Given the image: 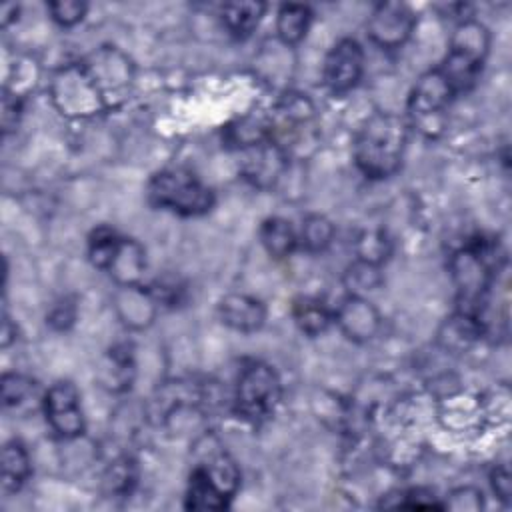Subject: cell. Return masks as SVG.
<instances>
[{
  "mask_svg": "<svg viewBox=\"0 0 512 512\" xmlns=\"http://www.w3.org/2000/svg\"><path fill=\"white\" fill-rule=\"evenodd\" d=\"M344 284L350 294L362 296L368 290H376L382 284V272L380 266L356 260L344 274Z\"/></svg>",
  "mask_w": 512,
  "mask_h": 512,
  "instance_id": "24",
  "label": "cell"
},
{
  "mask_svg": "<svg viewBox=\"0 0 512 512\" xmlns=\"http://www.w3.org/2000/svg\"><path fill=\"white\" fill-rule=\"evenodd\" d=\"M240 482L238 468L226 452L198 462L188 478L186 508L190 510H222L236 494Z\"/></svg>",
  "mask_w": 512,
  "mask_h": 512,
  "instance_id": "6",
  "label": "cell"
},
{
  "mask_svg": "<svg viewBox=\"0 0 512 512\" xmlns=\"http://www.w3.org/2000/svg\"><path fill=\"white\" fill-rule=\"evenodd\" d=\"M86 8L88 6L78 0H58V2L48 4V12H50L52 20L64 28L78 24L84 18Z\"/></svg>",
  "mask_w": 512,
  "mask_h": 512,
  "instance_id": "28",
  "label": "cell"
},
{
  "mask_svg": "<svg viewBox=\"0 0 512 512\" xmlns=\"http://www.w3.org/2000/svg\"><path fill=\"white\" fill-rule=\"evenodd\" d=\"M490 48V34L478 20H462L450 38L448 54L442 64L436 66L446 84L452 88L454 96L468 92L480 78L484 60Z\"/></svg>",
  "mask_w": 512,
  "mask_h": 512,
  "instance_id": "3",
  "label": "cell"
},
{
  "mask_svg": "<svg viewBox=\"0 0 512 512\" xmlns=\"http://www.w3.org/2000/svg\"><path fill=\"white\" fill-rule=\"evenodd\" d=\"M334 322L340 326L346 338L354 342H366L380 330L378 310L364 298L348 294L334 310Z\"/></svg>",
  "mask_w": 512,
  "mask_h": 512,
  "instance_id": "12",
  "label": "cell"
},
{
  "mask_svg": "<svg viewBox=\"0 0 512 512\" xmlns=\"http://www.w3.org/2000/svg\"><path fill=\"white\" fill-rule=\"evenodd\" d=\"M282 396V384L276 370L266 362H248L236 382L234 412L238 418L258 424L272 416Z\"/></svg>",
  "mask_w": 512,
  "mask_h": 512,
  "instance_id": "7",
  "label": "cell"
},
{
  "mask_svg": "<svg viewBox=\"0 0 512 512\" xmlns=\"http://www.w3.org/2000/svg\"><path fill=\"white\" fill-rule=\"evenodd\" d=\"M20 110H22V106H20L18 94H12V92L4 90V98H2V128H4L6 134L18 126Z\"/></svg>",
  "mask_w": 512,
  "mask_h": 512,
  "instance_id": "29",
  "label": "cell"
},
{
  "mask_svg": "<svg viewBox=\"0 0 512 512\" xmlns=\"http://www.w3.org/2000/svg\"><path fill=\"white\" fill-rule=\"evenodd\" d=\"M32 472L30 456L24 444L12 440L2 448V488L6 492H16L28 480Z\"/></svg>",
  "mask_w": 512,
  "mask_h": 512,
  "instance_id": "20",
  "label": "cell"
},
{
  "mask_svg": "<svg viewBox=\"0 0 512 512\" xmlns=\"http://www.w3.org/2000/svg\"><path fill=\"white\" fill-rule=\"evenodd\" d=\"M218 316L222 324L238 332H256L266 322L264 304L248 294H228L218 304Z\"/></svg>",
  "mask_w": 512,
  "mask_h": 512,
  "instance_id": "14",
  "label": "cell"
},
{
  "mask_svg": "<svg viewBox=\"0 0 512 512\" xmlns=\"http://www.w3.org/2000/svg\"><path fill=\"white\" fill-rule=\"evenodd\" d=\"M334 240V226L326 216L312 214L302 222L298 244L308 252H322Z\"/></svg>",
  "mask_w": 512,
  "mask_h": 512,
  "instance_id": "23",
  "label": "cell"
},
{
  "mask_svg": "<svg viewBox=\"0 0 512 512\" xmlns=\"http://www.w3.org/2000/svg\"><path fill=\"white\" fill-rule=\"evenodd\" d=\"M294 322L296 326L308 334L318 336L330 328L334 322V310H330L322 300L318 298H300L294 304Z\"/></svg>",
  "mask_w": 512,
  "mask_h": 512,
  "instance_id": "21",
  "label": "cell"
},
{
  "mask_svg": "<svg viewBox=\"0 0 512 512\" xmlns=\"http://www.w3.org/2000/svg\"><path fill=\"white\" fill-rule=\"evenodd\" d=\"M504 262V252L494 238L476 236L450 258V272L456 284L460 310L482 318V308L492 282Z\"/></svg>",
  "mask_w": 512,
  "mask_h": 512,
  "instance_id": "2",
  "label": "cell"
},
{
  "mask_svg": "<svg viewBox=\"0 0 512 512\" xmlns=\"http://www.w3.org/2000/svg\"><path fill=\"white\" fill-rule=\"evenodd\" d=\"M490 484H492V490L498 498L502 500H508L510 498V474H508V468L506 466H496L490 474Z\"/></svg>",
  "mask_w": 512,
  "mask_h": 512,
  "instance_id": "31",
  "label": "cell"
},
{
  "mask_svg": "<svg viewBox=\"0 0 512 512\" xmlns=\"http://www.w3.org/2000/svg\"><path fill=\"white\" fill-rule=\"evenodd\" d=\"M364 50L354 38L338 40L326 54L322 78L332 94L350 92L362 78Z\"/></svg>",
  "mask_w": 512,
  "mask_h": 512,
  "instance_id": "11",
  "label": "cell"
},
{
  "mask_svg": "<svg viewBox=\"0 0 512 512\" xmlns=\"http://www.w3.org/2000/svg\"><path fill=\"white\" fill-rule=\"evenodd\" d=\"M260 242L274 258L290 256L298 246V234L292 224L280 216H272L260 226Z\"/></svg>",
  "mask_w": 512,
  "mask_h": 512,
  "instance_id": "19",
  "label": "cell"
},
{
  "mask_svg": "<svg viewBox=\"0 0 512 512\" xmlns=\"http://www.w3.org/2000/svg\"><path fill=\"white\" fill-rule=\"evenodd\" d=\"M244 150L242 172L254 186L268 188L282 176L288 154L274 140H264Z\"/></svg>",
  "mask_w": 512,
  "mask_h": 512,
  "instance_id": "13",
  "label": "cell"
},
{
  "mask_svg": "<svg viewBox=\"0 0 512 512\" xmlns=\"http://www.w3.org/2000/svg\"><path fill=\"white\" fill-rule=\"evenodd\" d=\"M116 304L120 310V316L126 324L134 328H142L154 318L156 300L150 294V290H144L142 284L136 286H118Z\"/></svg>",
  "mask_w": 512,
  "mask_h": 512,
  "instance_id": "16",
  "label": "cell"
},
{
  "mask_svg": "<svg viewBox=\"0 0 512 512\" xmlns=\"http://www.w3.org/2000/svg\"><path fill=\"white\" fill-rule=\"evenodd\" d=\"M34 382L26 376L20 374H4L2 376V400L4 406H20L24 404L30 396H34Z\"/></svg>",
  "mask_w": 512,
  "mask_h": 512,
  "instance_id": "26",
  "label": "cell"
},
{
  "mask_svg": "<svg viewBox=\"0 0 512 512\" xmlns=\"http://www.w3.org/2000/svg\"><path fill=\"white\" fill-rule=\"evenodd\" d=\"M266 4L262 2H228L220 10L224 28L238 40L248 38L260 24Z\"/></svg>",
  "mask_w": 512,
  "mask_h": 512,
  "instance_id": "17",
  "label": "cell"
},
{
  "mask_svg": "<svg viewBox=\"0 0 512 512\" xmlns=\"http://www.w3.org/2000/svg\"><path fill=\"white\" fill-rule=\"evenodd\" d=\"M120 242H122V236L116 230H112L108 226L96 228L88 240L90 262L100 270H108L118 248H120Z\"/></svg>",
  "mask_w": 512,
  "mask_h": 512,
  "instance_id": "22",
  "label": "cell"
},
{
  "mask_svg": "<svg viewBox=\"0 0 512 512\" xmlns=\"http://www.w3.org/2000/svg\"><path fill=\"white\" fill-rule=\"evenodd\" d=\"M50 92L56 108L72 118H88L112 106L86 60L60 68L52 78Z\"/></svg>",
  "mask_w": 512,
  "mask_h": 512,
  "instance_id": "5",
  "label": "cell"
},
{
  "mask_svg": "<svg viewBox=\"0 0 512 512\" xmlns=\"http://www.w3.org/2000/svg\"><path fill=\"white\" fill-rule=\"evenodd\" d=\"M42 410L48 426L64 440L84 434L86 420L82 412L80 392L68 380L54 382L42 396Z\"/></svg>",
  "mask_w": 512,
  "mask_h": 512,
  "instance_id": "9",
  "label": "cell"
},
{
  "mask_svg": "<svg viewBox=\"0 0 512 512\" xmlns=\"http://www.w3.org/2000/svg\"><path fill=\"white\" fill-rule=\"evenodd\" d=\"M312 24V10L304 4H284L276 14V34L284 46L298 44Z\"/></svg>",
  "mask_w": 512,
  "mask_h": 512,
  "instance_id": "18",
  "label": "cell"
},
{
  "mask_svg": "<svg viewBox=\"0 0 512 512\" xmlns=\"http://www.w3.org/2000/svg\"><path fill=\"white\" fill-rule=\"evenodd\" d=\"M146 270V256L142 244L132 238H122L120 248L108 268L118 286H136L142 282Z\"/></svg>",
  "mask_w": 512,
  "mask_h": 512,
  "instance_id": "15",
  "label": "cell"
},
{
  "mask_svg": "<svg viewBox=\"0 0 512 512\" xmlns=\"http://www.w3.org/2000/svg\"><path fill=\"white\" fill-rule=\"evenodd\" d=\"M452 98H454V92L446 84L438 68L424 72L416 80L408 98V116H410L408 122L420 128L422 132L432 134V130L440 126L442 112L448 108Z\"/></svg>",
  "mask_w": 512,
  "mask_h": 512,
  "instance_id": "8",
  "label": "cell"
},
{
  "mask_svg": "<svg viewBox=\"0 0 512 512\" xmlns=\"http://www.w3.org/2000/svg\"><path fill=\"white\" fill-rule=\"evenodd\" d=\"M414 26L416 14L408 4L382 2L372 10L366 22V32L376 46L394 50L400 48L412 36Z\"/></svg>",
  "mask_w": 512,
  "mask_h": 512,
  "instance_id": "10",
  "label": "cell"
},
{
  "mask_svg": "<svg viewBox=\"0 0 512 512\" xmlns=\"http://www.w3.org/2000/svg\"><path fill=\"white\" fill-rule=\"evenodd\" d=\"M46 318H48L50 326H54V328H58V330H64V328H68V326L74 322V318H76V308H74V304L68 302V300L58 302V304L52 306V310L48 312Z\"/></svg>",
  "mask_w": 512,
  "mask_h": 512,
  "instance_id": "30",
  "label": "cell"
},
{
  "mask_svg": "<svg viewBox=\"0 0 512 512\" xmlns=\"http://www.w3.org/2000/svg\"><path fill=\"white\" fill-rule=\"evenodd\" d=\"M356 254H358L356 260H364L380 266L390 254V240L380 230L362 232L356 240Z\"/></svg>",
  "mask_w": 512,
  "mask_h": 512,
  "instance_id": "25",
  "label": "cell"
},
{
  "mask_svg": "<svg viewBox=\"0 0 512 512\" xmlns=\"http://www.w3.org/2000/svg\"><path fill=\"white\" fill-rule=\"evenodd\" d=\"M148 290L154 296L156 304H164V306H176L178 302H182V298L186 294L184 282L176 276L156 278Z\"/></svg>",
  "mask_w": 512,
  "mask_h": 512,
  "instance_id": "27",
  "label": "cell"
},
{
  "mask_svg": "<svg viewBox=\"0 0 512 512\" xmlns=\"http://www.w3.org/2000/svg\"><path fill=\"white\" fill-rule=\"evenodd\" d=\"M410 122L394 112H374L360 128L354 142V162L358 170L374 180L388 178L398 172Z\"/></svg>",
  "mask_w": 512,
  "mask_h": 512,
  "instance_id": "1",
  "label": "cell"
},
{
  "mask_svg": "<svg viewBox=\"0 0 512 512\" xmlns=\"http://www.w3.org/2000/svg\"><path fill=\"white\" fill-rule=\"evenodd\" d=\"M150 204L178 216H202L214 206V192L186 168L156 172L146 188Z\"/></svg>",
  "mask_w": 512,
  "mask_h": 512,
  "instance_id": "4",
  "label": "cell"
}]
</instances>
